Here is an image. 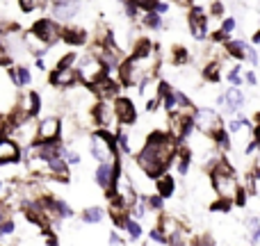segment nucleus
Wrapping results in <instances>:
<instances>
[{
  "label": "nucleus",
  "mask_w": 260,
  "mask_h": 246,
  "mask_svg": "<svg viewBox=\"0 0 260 246\" xmlns=\"http://www.w3.org/2000/svg\"><path fill=\"white\" fill-rule=\"evenodd\" d=\"M176 151H178V139H174L169 132L153 130L144 148L139 151L137 164L148 178H157V175L167 173L171 162L176 160Z\"/></svg>",
  "instance_id": "1"
},
{
  "label": "nucleus",
  "mask_w": 260,
  "mask_h": 246,
  "mask_svg": "<svg viewBox=\"0 0 260 246\" xmlns=\"http://www.w3.org/2000/svg\"><path fill=\"white\" fill-rule=\"evenodd\" d=\"M212 187H215L217 196L219 198H226V201H233L235 194L240 192V183H238V175H235L233 166L229 162L219 160L215 166H212Z\"/></svg>",
  "instance_id": "2"
},
{
  "label": "nucleus",
  "mask_w": 260,
  "mask_h": 246,
  "mask_svg": "<svg viewBox=\"0 0 260 246\" xmlns=\"http://www.w3.org/2000/svg\"><path fill=\"white\" fill-rule=\"evenodd\" d=\"M76 76L80 82H85V85H94V82H99L103 76H108V71H105L103 62H101L99 57H94V55H87V57L80 59V64H78L76 68Z\"/></svg>",
  "instance_id": "3"
},
{
  "label": "nucleus",
  "mask_w": 260,
  "mask_h": 246,
  "mask_svg": "<svg viewBox=\"0 0 260 246\" xmlns=\"http://www.w3.org/2000/svg\"><path fill=\"white\" fill-rule=\"evenodd\" d=\"M194 121V128H199L206 137H212L215 132H219V130H224V123H221V117L215 112V110L210 108H201L197 110V114L192 117Z\"/></svg>",
  "instance_id": "4"
},
{
  "label": "nucleus",
  "mask_w": 260,
  "mask_h": 246,
  "mask_svg": "<svg viewBox=\"0 0 260 246\" xmlns=\"http://www.w3.org/2000/svg\"><path fill=\"white\" fill-rule=\"evenodd\" d=\"M30 32L44 46H53L55 41H59V37H62V27H59L57 21H53V18H41V21H37Z\"/></svg>",
  "instance_id": "5"
},
{
  "label": "nucleus",
  "mask_w": 260,
  "mask_h": 246,
  "mask_svg": "<svg viewBox=\"0 0 260 246\" xmlns=\"http://www.w3.org/2000/svg\"><path fill=\"white\" fill-rule=\"evenodd\" d=\"M112 108V117L117 119L121 125H133L137 121V110H135V103L126 96H119L114 98V103L110 105Z\"/></svg>",
  "instance_id": "6"
},
{
  "label": "nucleus",
  "mask_w": 260,
  "mask_h": 246,
  "mask_svg": "<svg viewBox=\"0 0 260 246\" xmlns=\"http://www.w3.org/2000/svg\"><path fill=\"white\" fill-rule=\"evenodd\" d=\"M62 132V121L57 117H46L41 123H37V142H55Z\"/></svg>",
  "instance_id": "7"
},
{
  "label": "nucleus",
  "mask_w": 260,
  "mask_h": 246,
  "mask_svg": "<svg viewBox=\"0 0 260 246\" xmlns=\"http://www.w3.org/2000/svg\"><path fill=\"white\" fill-rule=\"evenodd\" d=\"M187 25H189V32H192L194 39L201 41L208 37V18H206V14H203V9L192 7V12H189V16H187Z\"/></svg>",
  "instance_id": "8"
},
{
  "label": "nucleus",
  "mask_w": 260,
  "mask_h": 246,
  "mask_svg": "<svg viewBox=\"0 0 260 246\" xmlns=\"http://www.w3.org/2000/svg\"><path fill=\"white\" fill-rule=\"evenodd\" d=\"M217 103L221 105L224 112H238V110H242V105H244V94L240 87H229V89L224 91V96L217 98Z\"/></svg>",
  "instance_id": "9"
},
{
  "label": "nucleus",
  "mask_w": 260,
  "mask_h": 246,
  "mask_svg": "<svg viewBox=\"0 0 260 246\" xmlns=\"http://www.w3.org/2000/svg\"><path fill=\"white\" fill-rule=\"evenodd\" d=\"M80 5L78 0H55L53 3V21H71L73 16L78 14Z\"/></svg>",
  "instance_id": "10"
},
{
  "label": "nucleus",
  "mask_w": 260,
  "mask_h": 246,
  "mask_svg": "<svg viewBox=\"0 0 260 246\" xmlns=\"http://www.w3.org/2000/svg\"><path fill=\"white\" fill-rule=\"evenodd\" d=\"M21 157V148L14 139L0 137V164H16Z\"/></svg>",
  "instance_id": "11"
},
{
  "label": "nucleus",
  "mask_w": 260,
  "mask_h": 246,
  "mask_svg": "<svg viewBox=\"0 0 260 246\" xmlns=\"http://www.w3.org/2000/svg\"><path fill=\"white\" fill-rule=\"evenodd\" d=\"M91 89H94V94L99 96V98L105 100V98H117V94H119V89H121V87H119L110 76H103L99 82H94V85H91Z\"/></svg>",
  "instance_id": "12"
},
{
  "label": "nucleus",
  "mask_w": 260,
  "mask_h": 246,
  "mask_svg": "<svg viewBox=\"0 0 260 246\" xmlns=\"http://www.w3.org/2000/svg\"><path fill=\"white\" fill-rule=\"evenodd\" d=\"M78 82L76 68H55L50 73V85L53 87H73Z\"/></svg>",
  "instance_id": "13"
},
{
  "label": "nucleus",
  "mask_w": 260,
  "mask_h": 246,
  "mask_svg": "<svg viewBox=\"0 0 260 246\" xmlns=\"http://www.w3.org/2000/svg\"><path fill=\"white\" fill-rule=\"evenodd\" d=\"M18 110H21L23 114H27V117H37L41 110V98L37 91H27L25 96L21 98V105H18Z\"/></svg>",
  "instance_id": "14"
},
{
  "label": "nucleus",
  "mask_w": 260,
  "mask_h": 246,
  "mask_svg": "<svg viewBox=\"0 0 260 246\" xmlns=\"http://www.w3.org/2000/svg\"><path fill=\"white\" fill-rule=\"evenodd\" d=\"M185 119H187L185 112H169V134L178 142L185 139Z\"/></svg>",
  "instance_id": "15"
},
{
  "label": "nucleus",
  "mask_w": 260,
  "mask_h": 246,
  "mask_svg": "<svg viewBox=\"0 0 260 246\" xmlns=\"http://www.w3.org/2000/svg\"><path fill=\"white\" fill-rule=\"evenodd\" d=\"M94 180L99 187H103L110 192V189H112V164H110V162L99 164V169H96V173H94Z\"/></svg>",
  "instance_id": "16"
},
{
  "label": "nucleus",
  "mask_w": 260,
  "mask_h": 246,
  "mask_svg": "<svg viewBox=\"0 0 260 246\" xmlns=\"http://www.w3.org/2000/svg\"><path fill=\"white\" fill-rule=\"evenodd\" d=\"M155 189H157V196L160 198H169L176 189V180L171 178L169 173H162L155 178Z\"/></svg>",
  "instance_id": "17"
},
{
  "label": "nucleus",
  "mask_w": 260,
  "mask_h": 246,
  "mask_svg": "<svg viewBox=\"0 0 260 246\" xmlns=\"http://www.w3.org/2000/svg\"><path fill=\"white\" fill-rule=\"evenodd\" d=\"M59 39H64L69 46H82L87 41V32L80 27H67V30H62Z\"/></svg>",
  "instance_id": "18"
},
{
  "label": "nucleus",
  "mask_w": 260,
  "mask_h": 246,
  "mask_svg": "<svg viewBox=\"0 0 260 246\" xmlns=\"http://www.w3.org/2000/svg\"><path fill=\"white\" fill-rule=\"evenodd\" d=\"M9 78H12L14 87H27V85L32 82L30 68H25V66H14V68H9Z\"/></svg>",
  "instance_id": "19"
},
{
  "label": "nucleus",
  "mask_w": 260,
  "mask_h": 246,
  "mask_svg": "<svg viewBox=\"0 0 260 246\" xmlns=\"http://www.w3.org/2000/svg\"><path fill=\"white\" fill-rule=\"evenodd\" d=\"M94 119H96V123L101 125V128H108L110 123H112V108L110 105H105V103H99L94 108Z\"/></svg>",
  "instance_id": "20"
},
{
  "label": "nucleus",
  "mask_w": 260,
  "mask_h": 246,
  "mask_svg": "<svg viewBox=\"0 0 260 246\" xmlns=\"http://www.w3.org/2000/svg\"><path fill=\"white\" fill-rule=\"evenodd\" d=\"M224 50L235 59H244L247 57V44L242 39H229L224 46Z\"/></svg>",
  "instance_id": "21"
},
{
  "label": "nucleus",
  "mask_w": 260,
  "mask_h": 246,
  "mask_svg": "<svg viewBox=\"0 0 260 246\" xmlns=\"http://www.w3.org/2000/svg\"><path fill=\"white\" fill-rule=\"evenodd\" d=\"M103 217H105L103 207H99V205H91V207H87V210L82 212V215H80V219L85 221V224H101V221H103Z\"/></svg>",
  "instance_id": "22"
},
{
  "label": "nucleus",
  "mask_w": 260,
  "mask_h": 246,
  "mask_svg": "<svg viewBox=\"0 0 260 246\" xmlns=\"http://www.w3.org/2000/svg\"><path fill=\"white\" fill-rule=\"evenodd\" d=\"M176 155H178V173L187 175L189 164H192V153H189L187 148H180V151H176Z\"/></svg>",
  "instance_id": "23"
},
{
  "label": "nucleus",
  "mask_w": 260,
  "mask_h": 246,
  "mask_svg": "<svg viewBox=\"0 0 260 246\" xmlns=\"http://www.w3.org/2000/svg\"><path fill=\"white\" fill-rule=\"evenodd\" d=\"M53 205H55V212H57L59 219H69V217H73V210L69 207L67 201H62V198H53Z\"/></svg>",
  "instance_id": "24"
},
{
  "label": "nucleus",
  "mask_w": 260,
  "mask_h": 246,
  "mask_svg": "<svg viewBox=\"0 0 260 246\" xmlns=\"http://www.w3.org/2000/svg\"><path fill=\"white\" fill-rule=\"evenodd\" d=\"M203 76H206V80H210V82H219V80H221L219 64H217V62L206 64V68H203Z\"/></svg>",
  "instance_id": "25"
},
{
  "label": "nucleus",
  "mask_w": 260,
  "mask_h": 246,
  "mask_svg": "<svg viewBox=\"0 0 260 246\" xmlns=\"http://www.w3.org/2000/svg\"><path fill=\"white\" fill-rule=\"evenodd\" d=\"M12 62V53H9V46H7V39L3 37V32H0V66H5V64Z\"/></svg>",
  "instance_id": "26"
},
{
  "label": "nucleus",
  "mask_w": 260,
  "mask_h": 246,
  "mask_svg": "<svg viewBox=\"0 0 260 246\" xmlns=\"http://www.w3.org/2000/svg\"><path fill=\"white\" fill-rule=\"evenodd\" d=\"M114 139H117V148H121L126 155H130V153H133V146H130V137H128L126 132L114 134Z\"/></svg>",
  "instance_id": "27"
},
{
  "label": "nucleus",
  "mask_w": 260,
  "mask_h": 246,
  "mask_svg": "<svg viewBox=\"0 0 260 246\" xmlns=\"http://www.w3.org/2000/svg\"><path fill=\"white\" fill-rule=\"evenodd\" d=\"M212 139H215V144L219 148H224V151H229V148H231V137H229V132H224V130L215 132V134H212Z\"/></svg>",
  "instance_id": "28"
},
{
  "label": "nucleus",
  "mask_w": 260,
  "mask_h": 246,
  "mask_svg": "<svg viewBox=\"0 0 260 246\" xmlns=\"http://www.w3.org/2000/svg\"><path fill=\"white\" fill-rule=\"evenodd\" d=\"M123 228L128 230V235H130V239H139L142 237V226L137 224V221H133V219H128L126 221V226Z\"/></svg>",
  "instance_id": "29"
},
{
  "label": "nucleus",
  "mask_w": 260,
  "mask_h": 246,
  "mask_svg": "<svg viewBox=\"0 0 260 246\" xmlns=\"http://www.w3.org/2000/svg\"><path fill=\"white\" fill-rule=\"evenodd\" d=\"M18 5H21L23 12H35V9L44 7L46 0H18Z\"/></svg>",
  "instance_id": "30"
},
{
  "label": "nucleus",
  "mask_w": 260,
  "mask_h": 246,
  "mask_svg": "<svg viewBox=\"0 0 260 246\" xmlns=\"http://www.w3.org/2000/svg\"><path fill=\"white\" fill-rule=\"evenodd\" d=\"M62 160L67 164H80V153L71 151V148H62Z\"/></svg>",
  "instance_id": "31"
},
{
  "label": "nucleus",
  "mask_w": 260,
  "mask_h": 246,
  "mask_svg": "<svg viewBox=\"0 0 260 246\" xmlns=\"http://www.w3.org/2000/svg\"><path fill=\"white\" fill-rule=\"evenodd\" d=\"M78 59V55L76 53H69V55H64L62 59H57V68H73V62Z\"/></svg>",
  "instance_id": "32"
},
{
  "label": "nucleus",
  "mask_w": 260,
  "mask_h": 246,
  "mask_svg": "<svg viewBox=\"0 0 260 246\" xmlns=\"http://www.w3.org/2000/svg\"><path fill=\"white\" fill-rule=\"evenodd\" d=\"M144 23H146L148 27H153V30H157V27L162 25V21H160V14H155V12H148V14H146V18H144Z\"/></svg>",
  "instance_id": "33"
},
{
  "label": "nucleus",
  "mask_w": 260,
  "mask_h": 246,
  "mask_svg": "<svg viewBox=\"0 0 260 246\" xmlns=\"http://www.w3.org/2000/svg\"><path fill=\"white\" fill-rule=\"evenodd\" d=\"M189 59V53L185 48H180V46H176L174 48V64H185Z\"/></svg>",
  "instance_id": "34"
},
{
  "label": "nucleus",
  "mask_w": 260,
  "mask_h": 246,
  "mask_svg": "<svg viewBox=\"0 0 260 246\" xmlns=\"http://www.w3.org/2000/svg\"><path fill=\"white\" fill-rule=\"evenodd\" d=\"M162 201H165V198H160L157 194H153V196L146 198V207L148 210H162Z\"/></svg>",
  "instance_id": "35"
},
{
  "label": "nucleus",
  "mask_w": 260,
  "mask_h": 246,
  "mask_svg": "<svg viewBox=\"0 0 260 246\" xmlns=\"http://www.w3.org/2000/svg\"><path fill=\"white\" fill-rule=\"evenodd\" d=\"M9 219H12V207L5 201H0V224H5V221H9Z\"/></svg>",
  "instance_id": "36"
},
{
  "label": "nucleus",
  "mask_w": 260,
  "mask_h": 246,
  "mask_svg": "<svg viewBox=\"0 0 260 246\" xmlns=\"http://www.w3.org/2000/svg\"><path fill=\"white\" fill-rule=\"evenodd\" d=\"M133 5H137L139 9H146V12H153V7L157 5V0H133Z\"/></svg>",
  "instance_id": "37"
},
{
  "label": "nucleus",
  "mask_w": 260,
  "mask_h": 246,
  "mask_svg": "<svg viewBox=\"0 0 260 246\" xmlns=\"http://www.w3.org/2000/svg\"><path fill=\"white\" fill-rule=\"evenodd\" d=\"M249 121H244V119H233V121H229V130L231 132H240V130L244 128Z\"/></svg>",
  "instance_id": "38"
},
{
  "label": "nucleus",
  "mask_w": 260,
  "mask_h": 246,
  "mask_svg": "<svg viewBox=\"0 0 260 246\" xmlns=\"http://www.w3.org/2000/svg\"><path fill=\"white\" fill-rule=\"evenodd\" d=\"M226 78H229V80L233 82L235 87L242 85V78H240V68H233V71H229V76H226Z\"/></svg>",
  "instance_id": "39"
},
{
  "label": "nucleus",
  "mask_w": 260,
  "mask_h": 246,
  "mask_svg": "<svg viewBox=\"0 0 260 246\" xmlns=\"http://www.w3.org/2000/svg\"><path fill=\"white\" fill-rule=\"evenodd\" d=\"M14 233V219H9V221H5V224H0V235H12Z\"/></svg>",
  "instance_id": "40"
},
{
  "label": "nucleus",
  "mask_w": 260,
  "mask_h": 246,
  "mask_svg": "<svg viewBox=\"0 0 260 246\" xmlns=\"http://www.w3.org/2000/svg\"><path fill=\"white\" fill-rule=\"evenodd\" d=\"M148 235H151V239H153V242H157V244H167V237L160 233V228H153Z\"/></svg>",
  "instance_id": "41"
},
{
  "label": "nucleus",
  "mask_w": 260,
  "mask_h": 246,
  "mask_svg": "<svg viewBox=\"0 0 260 246\" xmlns=\"http://www.w3.org/2000/svg\"><path fill=\"white\" fill-rule=\"evenodd\" d=\"M233 30H235V18H226V21L221 23V32H224V34H231Z\"/></svg>",
  "instance_id": "42"
},
{
  "label": "nucleus",
  "mask_w": 260,
  "mask_h": 246,
  "mask_svg": "<svg viewBox=\"0 0 260 246\" xmlns=\"http://www.w3.org/2000/svg\"><path fill=\"white\" fill-rule=\"evenodd\" d=\"M212 210L215 212H221V210H231V201H226V198H219V201L212 205Z\"/></svg>",
  "instance_id": "43"
},
{
  "label": "nucleus",
  "mask_w": 260,
  "mask_h": 246,
  "mask_svg": "<svg viewBox=\"0 0 260 246\" xmlns=\"http://www.w3.org/2000/svg\"><path fill=\"white\" fill-rule=\"evenodd\" d=\"M210 14H212V16H221V14H224V5H221V3H212Z\"/></svg>",
  "instance_id": "44"
},
{
  "label": "nucleus",
  "mask_w": 260,
  "mask_h": 246,
  "mask_svg": "<svg viewBox=\"0 0 260 246\" xmlns=\"http://www.w3.org/2000/svg\"><path fill=\"white\" fill-rule=\"evenodd\" d=\"M247 59L253 64V66H256V64H258V55H256V50H253L251 46H247Z\"/></svg>",
  "instance_id": "45"
},
{
  "label": "nucleus",
  "mask_w": 260,
  "mask_h": 246,
  "mask_svg": "<svg viewBox=\"0 0 260 246\" xmlns=\"http://www.w3.org/2000/svg\"><path fill=\"white\" fill-rule=\"evenodd\" d=\"M110 246H123V239L117 233H110Z\"/></svg>",
  "instance_id": "46"
},
{
  "label": "nucleus",
  "mask_w": 260,
  "mask_h": 246,
  "mask_svg": "<svg viewBox=\"0 0 260 246\" xmlns=\"http://www.w3.org/2000/svg\"><path fill=\"white\" fill-rule=\"evenodd\" d=\"M157 100H160V98H148L146 100V112H155V110H157Z\"/></svg>",
  "instance_id": "47"
},
{
  "label": "nucleus",
  "mask_w": 260,
  "mask_h": 246,
  "mask_svg": "<svg viewBox=\"0 0 260 246\" xmlns=\"http://www.w3.org/2000/svg\"><path fill=\"white\" fill-rule=\"evenodd\" d=\"M247 82H249V85H251V87H256V85H258V80H256V73H253V71H249V73H247Z\"/></svg>",
  "instance_id": "48"
},
{
  "label": "nucleus",
  "mask_w": 260,
  "mask_h": 246,
  "mask_svg": "<svg viewBox=\"0 0 260 246\" xmlns=\"http://www.w3.org/2000/svg\"><path fill=\"white\" fill-rule=\"evenodd\" d=\"M137 12H139V7L130 3V5H128V14H130V16H137Z\"/></svg>",
  "instance_id": "49"
},
{
  "label": "nucleus",
  "mask_w": 260,
  "mask_h": 246,
  "mask_svg": "<svg viewBox=\"0 0 260 246\" xmlns=\"http://www.w3.org/2000/svg\"><path fill=\"white\" fill-rule=\"evenodd\" d=\"M37 68H39V71H46V62L41 57H37Z\"/></svg>",
  "instance_id": "50"
},
{
  "label": "nucleus",
  "mask_w": 260,
  "mask_h": 246,
  "mask_svg": "<svg viewBox=\"0 0 260 246\" xmlns=\"http://www.w3.org/2000/svg\"><path fill=\"white\" fill-rule=\"evenodd\" d=\"M48 246H59V244H57V239L55 237H48Z\"/></svg>",
  "instance_id": "51"
},
{
  "label": "nucleus",
  "mask_w": 260,
  "mask_h": 246,
  "mask_svg": "<svg viewBox=\"0 0 260 246\" xmlns=\"http://www.w3.org/2000/svg\"><path fill=\"white\" fill-rule=\"evenodd\" d=\"M123 3H130V0H123Z\"/></svg>",
  "instance_id": "52"
}]
</instances>
